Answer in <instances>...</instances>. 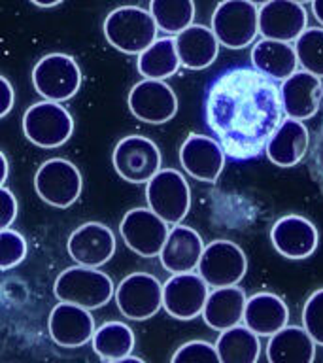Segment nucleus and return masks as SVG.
I'll return each instance as SVG.
<instances>
[{
	"label": "nucleus",
	"instance_id": "37",
	"mask_svg": "<svg viewBox=\"0 0 323 363\" xmlns=\"http://www.w3.org/2000/svg\"><path fill=\"white\" fill-rule=\"evenodd\" d=\"M308 150H310L312 159V174L317 180V184L323 187V118L316 130V136H314V144Z\"/></svg>",
	"mask_w": 323,
	"mask_h": 363
},
{
	"label": "nucleus",
	"instance_id": "36",
	"mask_svg": "<svg viewBox=\"0 0 323 363\" xmlns=\"http://www.w3.org/2000/svg\"><path fill=\"white\" fill-rule=\"evenodd\" d=\"M17 218V199L16 195L0 186V231L2 229H10L11 223Z\"/></svg>",
	"mask_w": 323,
	"mask_h": 363
},
{
	"label": "nucleus",
	"instance_id": "23",
	"mask_svg": "<svg viewBox=\"0 0 323 363\" xmlns=\"http://www.w3.org/2000/svg\"><path fill=\"white\" fill-rule=\"evenodd\" d=\"M242 322L257 337H272L288 325L289 308L280 295L259 291L246 299Z\"/></svg>",
	"mask_w": 323,
	"mask_h": 363
},
{
	"label": "nucleus",
	"instance_id": "20",
	"mask_svg": "<svg viewBox=\"0 0 323 363\" xmlns=\"http://www.w3.org/2000/svg\"><path fill=\"white\" fill-rule=\"evenodd\" d=\"M47 329L53 342L62 348H79L95 335V320L91 311L70 303H59L51 308Z\"/></svg>",
	"mask_w": 323,
	"mask_h": 363
},
{
	"label": "nucleus",
	"instance_id": "4",
	"mask_svg": "<svg viewBox=\"0 0 323 363\" xmlns=\"http://www.w3.org/2000/svg\"><path fill=\"white\" fill-rule=\"evenodd\" d=\"M147 208L169 225H178L191 208V189L176 169H161L146 184Z\"/></svg>",
	"mask_w": 323,
	"mask_h": 363
},
{
	"label": "nucleus",
	"instance_id": "34",
	"mask_svg": "<svg viewBox=\"0 0 323 363\" xmlns=\"http://www.w3.org/2000/svg\"><path fill=\"white\" fill-rule=\"evenodd\" d=\"M302 328L316 345L323 346V288L316 289L302 306Z\"/></svg>",
	"mask_w": 323,
	"mask_h": 363
},
{
	"label": "nucleus",
	"instance_id": "13",
	"mask_svg": "<svg viewBox=\"0 0 323 363\" xmlns=\"http://www.w3.org/2000/svg\"><path fill=\"white\" fill-rule=\"evenodd\" d=\"M169 231V223L149 208L129 210L119 223L123 242L140 257H159Z\"/></svg>",
	"mask_w": 323,
	"mask_h": 363
},
{
	"label": "nucleus",
	"instance_id": "25",
	"mask_svg": "<svg viewBox=\"0 0 323 363\" xmlns=\"http://www.w3.org/2000/svg\"><path fill=\"white\" fill-rule=\"evenodd\" d=\"M246 294L238 286L214 288L206 297L203 308V320L214 331H225L234 325H240L246 306Z\"/></svg>",
	"mask_w": 323,
	"mask_h": 363
},
{
	"label": "nucleus",
	"instance_id": "2",
	"mask_svg": "<svg viewBox=\"0 0 323 363\" xmlns=\"http://www.w3.org/2000/svg\"><path fill=\"white\" fill-rule=\"evenodd\" d=\"M104 36L108 44L127 55H140L157 40V25L152 13L138 6H121L104 19Z\"/></svg>",
	"mask_w": 323,
	"mask_h": 363
},
{
	"label": "nucleus",
	"instance_id": "12",
	"mask_svg": "<svg viewBox=\"0 0 323 363\" xmlns=\"http://www.w3.org/2000/svg\"><path fill=\"white\" fill-rule=\"evenodd\" d=\"M129 110L136 119L149 125H163L178 113V96L163 79H142L129 93Z\"/></svg>",
	"mask_w": 323,
	"mask_h": 363
},
{
	"label": "nucleus",
	"instance_id": "31",
	"mask_svg": "<svg viewBox=\"0 0 323 363\" xmlns=\"http://www.w3.org/2000/svg\"><path fill=\"white\" fill-rule=\"evenodd\" d=\"M149 13L159 30L166 34H180L195 19L193 0H149Z\"/></svg>",
	"mask_w": 323,
	"mask_h": 363
},
{
	"label": "nucleus",
	"instance_id": "30",
	"mask_svg": "<svg viewBox=\"0 0 323 363\" xmlns=\"http://www.w3.org/2000/svg\"><path fill=\"white\" fill-rule=\"evenodd\" d=\"M91 342H93V350L96 352V356H101L106 362H113V359L130 356L136 339L132 329L127 323L106 322L95 329Z\"/></svg>",
	"mask_w": 323,
	"mask_h": 363
},
{
	"label": "nucleus",
	"instance_id": "14",
	"mask_svg": "<svg viewBox=\"0 0 323 363\" xmlns=\"http://www.w3.org/2000/svg\"><path fill=\"white\" fill-rule=\"evenodd\" d=\"M208 284L198 272H180L163 284V308L176 320H193L203 314L208 297Z\"/></svg>",
	"mask_w": 323,
	"mask_h": 363
},
{
	"label": "nucleus",
	"instance_id": "1",
	"mask_svg": "<svg viewBox=\"0 0 323 363\" xmlns=\"http://www.w3.org/2000/svg\"><path fill=\"white\" fill-rule=\"evenodd\" d=\"M283 119L280 87L255 68L227 70L206 96L208 127L225 155L238 161L265 152Z\"/></svg>",
	"mask_w": 323,
	"mask_h": 363
},
{
	"label": "nucleus",
	"instance_id": "38",
	"mask_svg": "<svg viewBox=\"0 0 323 363\" xmlns=\"http://www.w3.org/2000/svg\"><path fill=\"white\" fill-rule=\"evenodd\" d=\"M13 102H16L13 85L10 84V79L4 78V76H0V119L6 118V116L11 112Z\"/></svg>",
	"mask_w": 323,
	"mask_h": 363
},
{
	"label": "nucleus",
	"instance_id": "9",
	"mask_svg": "<svg viewBox=\"0 0 323 363\" xmlns=\"http://www.w3.org/2000/svg\"><path fill=\"white\" fill-rule=\"evenodd\" d=\"M197 271L208 288L237 286L248 272V257L232 240H212L204 246Z\"/></svg>",
	"mask_w": 323,
	"mask_h": 363
},
{
	"label": "nucleus",
	"instance_id": "16",
	"mask_svg": "<svg viewBox=\"0 0 323 363\" xmlns=\"http://www.w3.org/2000/svg\"><path fill=\"white\" fill-rule=\"evenodd\" d=\"M67 248L76 265L98 269L115 254V237L101 221H87L70 235Z\"/></svg>",
	"mask_w": 323,
	"mask_h": 363
},
{
	"label": "nucleus",
	"instance_id": "41",
	"mask_svg": "<svg viewBox=\"0 0 323 363\" xmlns=\"http://www.w3.org/2000/svg\"><path fill=\"white\" fill-rule=\"evenodd\" d=\"M34 6H40V8H53V6H59L62 0H30Z\"/></svg>",
	"mask_w": 323,
	"mask_h": 363
},
{
	"label": "nucleus",
	"instance_id": "17",
	"mask_svg": "<svg viewBox=\"0 0 323 363\" xmlns=\"http://www.w3.org/2000/svg\"><path fill=\"white\" fill-rule=\"evenodd\" d=\"M283 116L297 121L314 118L323 102V82L306 70H297L280 85Z\"/></svg>",
	"mask_w": 323,
	"mask_h": 363
},
{
	"label": "nucleus",
	"instance_id": "29",
	"mask_svg": "<svg viewBox=\"0 0 323 363\" xmlns=\"http://www.w3.org/2000/svg\"><path fill=\"white\" fill-rule=\"evenodd\" d=\"M174 38H159L142 51L136 59V68L146 79H166L180 70Z\"/></svg>",
	"mask_w": 323,
	"mask_h": 363
},
{
	"label": "nucleus",
	"instance_id": "8",
	"mask_svg": "<svg viewBox=\"0 0 323 363\" xmlns=\"http://www.w3.org/2000/svg\"><path fill=\"white\" fill-rule=\"evenodd\" d=\"M81 172L72 161L62 157L47 159L34 174V189L38 197L55 208L72 206L81 195Z\"/></svg>",
	"mask_w": 323,
	"mask_h": 363
},
{
	"label": "nucleus",
	"instance_id": "33",
	"mask_svg": "<svg viewBox=\"0 0 323 363\" xmlns=\"http://www.w3.org/2000/svg\"><path fill=\"white\" fill-rule=\"evenodd\" d=\"M27 240L13 229L0 231V271L13 269L27 257Z\"/></svg>",
	"mask_w": 323,
	"mask_h": 363
},
{
	"label": "nucleus",
	"instance_id": "7",
	"mask_svg": "<svg viewBox=\"0 0 323 363\" xmlns=\"http://www.w3.org/2000/svg\"><path fill=\"white\" fill-rule=\"evenodd\" d=\"M33 85L44 101H70L81 87V70L76 59L67 53H50L33 68Z\"/></svg>",
	"mask_w": 323,
	"mask_h": 363
},
{
	"label": "nucleus",
	"instance_id": "10",
	"mask_svg": "<svg viewBox=\"0 0 323 363\" xmlns=\"http://www.w3.org/2000/svg\"><path fill=\"white\" fill-rule=\"evenodd\" d=\"M161 150L152 138L129 135L115 144L112 153L113 169L129 184H147L161 170Z\"/></svg>",
	"mask_w": 323,
	"mask_h": 363
},
{
	"label": "nucleus",
	"instance_id": "15",
	"mask_svg": "<svg viewBox=\"0 0 323 363\" xmlns=\"http://www.w3.org/2000/svg\"><path fill=\"white\" fill-rule=\"evenodd\" d=\"M271 242L278 254L285 259L310 257L319 242V233L308 218L299 214L282 216L271 229Z\"/></svg>",
	"mask_w": 323,
	"mask_h": 363
},
{
	"label": "nucleus",
	"instance_id": "44",
	"mask_svg": "<svg viewBox=\"0 0 323 363\" xmlns=\"http://www.w3.org/2000/svg\"><path fill=\"white\" fill-rule=\"evenodd\" d=\"M297 4H306V2H312V0H293Z\"/></svg>",
	"mask_w": 323,
	"mask_h": 363
},
{
	"label": "nucleus",
	"instance_id": "22",
	"mask_svg": "<svg viewBox=\"0 0 323 363\" xmlns=\"http://www.w3.org/2000/svg\"><path fill=\"white\" fill-rule=\"evenodd\" d=\"M203 237L189 225H172L159 254L161 265L172 274L193 272L203 255Z\"/></svg>",
	"mask_w": 323,
	"mask_h": 363
},
{
	"label": "nucleus",
	"instance_id": "35",
	"mask_svg": "<svg viewBox=\"0 0 323 363\" xmlns=\"http://www.w3.org/2000/svg\"><path fill=\"white\" fill-rule=\"evenodd\" d=\"M170 363H221L214 345L206 340H189L174 352Z\"/></svg>",
	"mask_w": 323,
	"mask_h": 363
},
{
	"label": "nucleus",
	"instance_id": "26",
	"mask_svg": "<svg viewBox=\"0 0 323 363\" xmlns=\"http://www.w3.org/2000/svg\"><path fill=\"white\" fill-rule=\"evenodd\" d=\"M251 65L259 74L268 79H285L297 72L299 61L295 55V48L289 42L263 38L251 50Z\"/></svg>",
	"mask_w": 323,
	"mask_h": 363
},
{
	"label": "nucleus",
	"instance_id": "6",
	"mask_svg": "<svg viewBox=\"0 0 323 363\" xmlns=\"http://www.w3.org/2000/svg\"><path fill=\"white\" fill-rule=\"evenodd\" d=\"M23 133L34 146L59 147L67 144L74 133L72 113L61 102H36L23 116Z\"/></svg>",
	"mask_w": 323,
	"mask_h": 363
},
{
	"label": "nucleus",
	"instance_id": "42",
	"mask_svg": "<svg viewBox=\"0 0 323 363\" xmlns=\"http://www.w3.org/2000/svg\"><path fill=\"white\" fill-rule=\"evenodd\" d=\"M108 363H146L142 357H136V356H125L121 359H113V362H108Z\"/></svg>",
	"mask_w": 323,
	"mask_h": 363
},
{
	"label": "nucleus",
	"instance_id": "27",
	"mask_svg": "<svg viewBox=\"0 0 323 363\" xmlns=\"http://www.w3.org/2000/svg\"><path fill=\"white\" fill-rule=\"evenodd\" d=\"M316 342L310 339L305 328L285 325L274 333L266 345L268 363H314Z\"/></svg>",
	"mask_w": 323,
	"mask_h": 363
},
{
	"label": "nucleus",
	"instance_id": "3",
	"mask_svg": "<svg viewBox=\"0 0 323 363\" xmlns=\"http://www.w3.org/2000/svg\"><path fill=\"white\" fill-rule=\"evenodd\" d=\"M113 291L112 278L93 267H68L53 284V294L61 303L78 305L87 311L106 305L113 297Z\"/></svg>",
	"mask_w": 323,
	"mask_h": 363
},
{
	"label": "nucleus",
	"instance_id": "32",
	"mask_svg": "<svg viewBox=\"0 0 323 363\" xmlns=\"http://www.w3.org/2000/svg\"><path fill=\"white\" fill-rule=\"evenodd\" d=\"M295 55L302 70L323 78V28L310 27L295 40Z\"/></svg>",
	"mask_w": 323,
	"mask_h": 363
},
{
	"label": "nucleus",
	"instance_id": "28",
	"mask_svg": "<svg viewBox=\"0 0 323 363\" xmlns=\"http://www.w3.org/2000/svg\"><path fill=\"white\" fill-rule=\"evenodd\" d=\"M221 363H257L261 356L259 337L246 325H234L221 331L215 340Z\"/></svg>",
	"mask_w": 323,
	"mask_h": 363
},
{
	"label": "nucleus",
	"instance_id": "43",
	"mask_svg": "<svg viewBox=\"0 0 323 363\" xmlns=\"http://www.w3.org/2000/svg\"><path fill=\"white\" fill-rule=\"evenodd\" d=\"M249 2H251V4H255V6H263V4H266L268 0H249Z\"/></svg>",
	"mask_w": 323,
	"mask_h": 363
},
{
	"label": "nucleus",
	"instance_id": "40",
	"mask_svg": "<svg viewBox=\"0 0 323 363\" xmlns=\"http://www.w3.org/2000/svg\"><path fill=\"white\" fill-rule=\"evenodd\" d=\"M312 13L323 25V0H312Z\"/></svg>",
	"mask_w": 323,
	"mask_h": 363
},
{
	"label": "nucleus",
	"instance_id": "19",
	"mask_svg": "<svg viewBox=\"0 0 323 363\" xmlns=\"http://www.w3.org/2000/svg\"><path fill=\"white\" fill-rule=\"evenodd\" d=\"M308 28V13L293 0H268L259 8V34L263 38L293 42Z\"/></svg>",
	"mask_w": 323,
	"mask_h": 363
},
{
	"label": "nucleus",
	"instance_id": "39",
	"mask_svg": "<svg viewBox=\"0 0 323 363\" xmlns=\"http://www.w3.org/2000/svg\"><path fill=\"white\" fill-rule=\"evenodd\" d=\"M8 172H10V167H8V159L2 152H0V186H4L6 178H8Z\"/></svg>",
	"mask_w": 323,
	"mask_h": 363
},
{
	"label": "nucleus",
	"instance_id": "5",
	"mask_svg": "<svg viewBox=\"0 0 323 363\" xmlns=\"http://www.w3.org/2000/svg\"><path fill=\"white\" fill-rule=\"evenodd\" d=\"M212 33L229 50H242L259 34V10L249 0H221L212 16Z\"/></svg>",
	"mask_w": 323,
	"mask_h": 363
},
{
	"label": "nucleus",
	"instance_id": "21",
	"mask_svg": "<svg viewBox=\"0 0 323 363\" xmlns=\"http://www.w3.org/2000/svg\"><path fill=\"white\" fill-rule=\"evenodd\" d=\"M310 147V130L302 121L285 118L266 142V157L280 169H291L306 157Z\"/></svg>",
	"mask_w": 323,
	"mask_h": 363
},
{
	"label": "nucleus",
	"instance_id": "24",
	"mask_svg": "<svg viewBox=\"0 0 323 363\" xmlns=\"http://www.w3.org/2000/svg\"><path fill=\"white\" fill-rule=\"evenodd\" d=\"M176 53L181 67L189 70H204L214 65L220 53V42L212 28L204 25H189L186 30L176 34Z\"/></svg>",
	"mask_w": 323,
	"mask_h": 363
},
{
	"label": "nucleus",
	"instance_id": "11",
	"mask_svg": "<svg viewBox=\"0 0 323 363\" xmlns=\"http://www.w3.org/2000/svg\"><path fill=\"white\" fill-rule=\"evenodd\" d=\"M113 295L119 312L135 322L149 320L163 308V284L149 272H130Z\"/></svg>",
	"mask_w": 323,
	"mask_h": 363
},
{
	"label": "nucleus",
	"instance_id": "18",
	"mask_svg": "<svg viewBox=\"0 0 323 363\" xmlns=\"http://www.w3.org/2000/svg\"><path fill=\"white\" fill-rule=\"evenodd\" d=\"M180 163L191 178L214 184L225 167V152L212 136L189 135L180 147Z\"/></svg>",
	"mask_w": 323,
	"mask_h": 363
}]
</instances>
